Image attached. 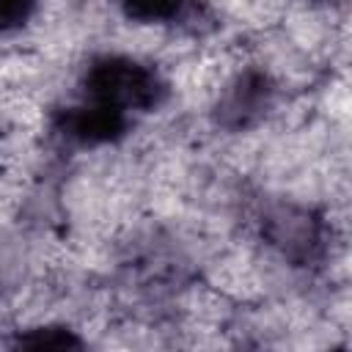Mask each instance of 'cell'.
Wrapping results in <instances>:
<instances>
[{"label":"cell","instance_id":"obj_1","mask_svg":"<svg viewBox=\"0 0 352 352\" xmlns=\"http://www.w3.org/2000/svg\"><path fill=\"white\" fill-rule=\"evenodd\" d=\"M88 99L96 104H107L118 113L146 110L160 99V80L146 66L126 58L99 60L85 77Z\"/></svg>","mask_w":352,"mask_h":352},{"label":"cell","instance_id":"obj_2","mask_svg":"<svg viewBox=\"0 0 352 352\" xmlns=\"http://www.w3.org/2000/svg\"><path fill=\"white\" fill-rule=\"evenodd\" d=\"M121 129H124V113L107 104H96V102H91L88 107H77L66 118V132L82 143L113 140Z\"/></svg>","mask_w":352,"mask_h":352},{"label":"cell","instance_id":"obj_3","mask_svg":"<svg viewBox=\"0 0 352 352\" xmlns=\"http://www.w3.org/2000/svg\"><path fill=\"white\" fill-rule=\"evenodd\" d=\"M126 14L135 16V19H143V22H157V19H168L173 16L184 0H121Z\"/></svg>","mask_w":352,"mask_h":352},{"label":"cell","instance_id":"obj_4","mask_svg":"<svg viewBox=\"0 0 352 352\" xmlns=\"http://www.w3.org/2000/svg\"><path fill=\"white\" fill-rule=\"evenodd\" d=\"M33 11V0H0V33L19 28Z\"/></svg>","mask_w":352,"mask_h":352}]
</instances>
